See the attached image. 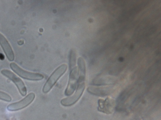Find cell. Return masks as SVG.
<instances>
[{"mask_svg":"<svg viewBox=\"0 0 161 120\" xmlns=\"http://www.w3.org/2000/svg\"><path fill=\"white\" fill-rule=\"evenodd\" d=\"M67 69V65L63 64L53 73L43 87L42 90L44 93H47L51 90L59 79L65 72Z\"/></svg>","mask_w":161,"mask_h":120,"instance_id":"obj_1","label":"cell"},{"mask_svg":"<svg viewBox=\"0 0 161 120\" xmlns=\"http://www.w3.org/2000/svg\"><path fill=\"white\" fill-rule=\"evenodd\" d=\"M12 70L22 78L31 81H39L43 79L44 76L40 74L25 71L16 63L12 62L10 64Z\"/></svg>","mask_w":161,"mask_h":120,"instance_id":"obj_2","label":"cell"},{"mask_svg":"<svg viewBox=\"0 0 161 120\" xmlns=\"http://www.w3.org/2000/svg\"><path fill=\"white\" fill-rule=\"evenodd\" d=\"M1 73L9 79L17 87L20 94L22 96H25L27 94L25 86L22 80L12 72L6 69L2 71Z\"/></svg>","mask_w":161,"mask_h":120,"instance_id":"obj_3","label":"cell"},{"mask_svg":"<svg viewBox=\"0 0 161 120\" xmlns=\"http://www.w3.org/2000/svg\"><path fill=\"white\" fill-rule=\"evenodd\" d=\"M35 97L34 93H30L21 101L9 104L7 109L10 111H16L21 110L28 106L34 101Z\"/></svg>","mask_w":161,"mask_h":120,"instance_id":"obj_4","label":"cell"},{"mask_svg":"<svg viewBox=\"0 0 161 120\" xmlns=\"http://www.w3.org/2000/svg\"><path fill=\"white\" fill-rule=\"evenodd\" d=\"M85 87V82L78 84L74 94L72 96L62 99L61 101V104L65 106H71L75 104L82 96Z\"/></svg>","mask_w":161,"mask_h":120,"instance_id":"obj_5","label":"cell"},{"mask_svg":"<svg viewBox=\"0 0 161 120\" xmlns=\"http://www.w3.org/2000/svg\"><path fill=\"white\" fill-rule=\"evenodd\" d=\"M79 77V72L78 68L75 67L71 70L68 86L65 91L66 96L72 95L76 89Z\"/></svg>","mask_w":161,"mask_h":120,"instance_id":"obj_6","label":"cell"},{"mask_svg":"<svg viewBox=\"0 0 161 120\" xmlns=\"http://www.w3.org/2000/svg\"><path fill=\"white\" fill-rule=\"evenodd\" d=\"M115 101L113 99L107 97L105 99H100L98 101V111L109 114L114 111L115 106Z\"/></svg>","mask_w":161,"mask_h":120,"instance_id":"obj_7","label":"cell"},{"mask_svg":"<svg viewBox=\"0 0 161 120\" xmlns=\"http://www.w3.org/2000/svg\"><path fill=\"white\" fill-rule=\"evenodd\" d=\"M0 45L3 49L6 55L10 61H14L15 58L14 52L7 40L0 33Z\"/></svg>","mask_w":161,"mask_h":120,"instance_id":"obj_8","label":"cell"},{"mask_svg":"<svg viewBox=\"0 0 161 120\" xmlns=\"http://www.w3.org/2000/svg\"><path fill=\"white\" fill-rule=\"evenodd\" d=\"M78 65L79 72V77L78 84L84 83L85 80L86 69L85 61L81 58H79L78 60Z\"/></svg>","mask_w":161,"mask_h":120,"instance_id":"obj_9","label":"cell"},{"mask_svg":"<svg viewBox=\"0 0 161 120\" xmlns=\"http://www.w3.org/2000/svg\"><path fill=\"white\" fill-rule=\"evenodd\" d=\"M76 62V57L75 52L72 51L70 56L69 65L70 69L72 70L75 66Z\"/></svg>","mask_w":161,"mask_h":120,"instance_id":"obj_10","label":"cell"},{"mask_svg":"<svg viewBox=\"0 0 161 120\" xmlns=\"http://www.w3.org/2000/svg\"><path fill=\"white\" fill-rule=\"evenodd\" d=\"M0 99L2 100L10 102L11 101V97L6 92L0 91Z\"/></svg>","mask_w":161,"mask_h":120,"instance_id":"obj_11","label":"cell"}]
</instances>
